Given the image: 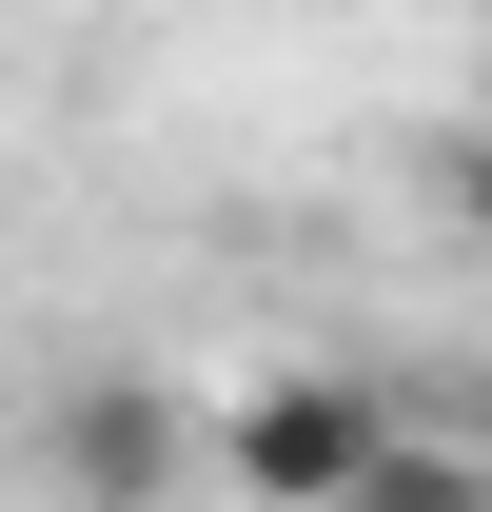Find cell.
Here are the masks:
<instances>
[{"label":"cell","mask_w":492,"mask_h":512,"mask_svg":"<svg viewBox=\"0 0 492 512\" xmlns=\"http://www.w3.org/2000/svg\"><path fill=\"white\" fill-rule=\"evenodd\" d=\"M453 217H473V237H492V138H473V158H453Z\"/></svg>","instance_id":"cell-4"},{"label":"cell","mask_w":492,"mask_h":512,"mask_svg":"<svg viewBox=\"0 0 492 512\" xmlns=\"http://www.w3.org/2000/svg\"><path fill=\"white\" fill-rule=\"evenodd\" d=\"M374 434H394V414H374L355 375H256V394L197 414V493H237V512H335V493L374 473Z\"/></svg>","instance_id":"cell-1"},{"label":"cell","mask_w":492,"mask_h":512,"mask_svg":"<svg viewBox=\"0 0 492 512\" xmlns=\"http://www.w3.org/2000/svg\"><path fill=\"white\" fill-rule=\"evenodd\" d=\"M335 512H492V453H453V434H374V473Z\"/></svg>","instance_id":"cell-3"},{"label":"cell","mask_w":492,"mask_h":512,"mask_svg":"<svg viewBox=\"0 0 492 512\" xmlns=\"http://www.w3.org/2000/svg\"><path fill=\"white\" fill-rule=\"evenodd\" d=\"M40 473H60L79 512L197 493V394H158V375H60V394H40Z\"/></svg>","instance_id":"cell-2"}]
</instances>
